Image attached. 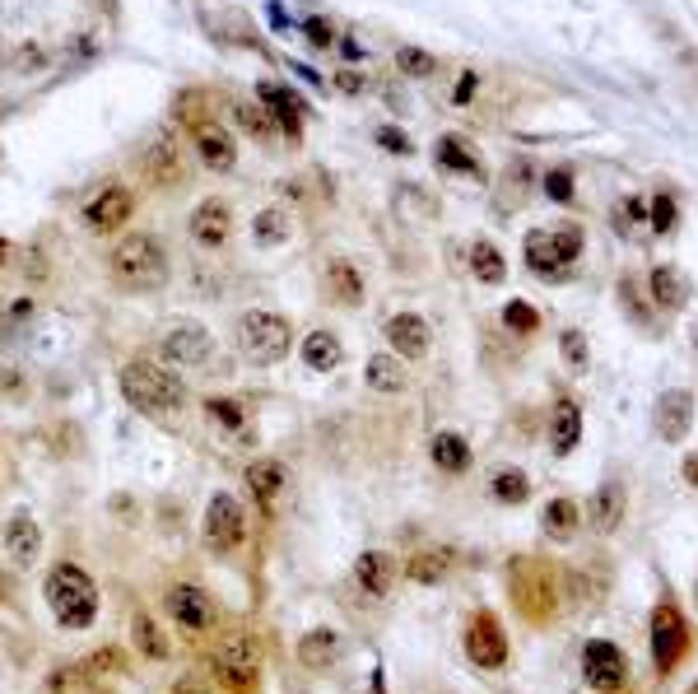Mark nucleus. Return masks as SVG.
<instances>
[{
	"label": "nucleus",
	"instance_id": "1",
	"mask_svg": "<svg viewBox=\"0 0 698 694\" xmlns=\"http://www.w3.org/2000/svg\"><path fill=\"white\" fill-rule=\"evenodd\" d=\"M117 387L140 415H149V420H173L177 410L187 406L182 378H177L168 364H154V359H131V364H121Z\"/></svg>",
	"mask_w": 698,
	"mask_h": 694
},
{
	"label": "nucleus",
	"instance_id": "2",
	"mask_svg": "<svg viewBox=\"0 0 698 694\" xmlns=\"http://www.w3.org/2000/svg\"><path fill=\"white\" fill-rule=\"evenodd\" d=\"M108 271L121 289H135V294L159 289L168 280V247L154 233H126L108 252Z\"/></svg>",
	"mask_w": 698,
	"mask_h": 694
},
{
	"label": "nucleus",
	"instance_id": "3",
	"mask_svg": "<svg viewBox=\"0 0 698 694\" xmlns=\"http://www.w3.org/2000/svg\"><path fill=\"white\" fill-rule=\"evenodd\" d=\"M42 592H47V606H52V615H56V625L61 629H89L94 625L98 587L80 564H56V569L47 573Z\"/></svg>",
	"mask_w": 698,
	"mask_h": 694
},
{
	"label": "nucleus",
	"instance_id": "4",
	"mask_svg": "<svg viewBox=\"0 0 698 694\" xmlns=\"http://www.w3.org/2000/svg\"><path fill=\"white\" fill-rule=\"evenodd\" d=\"M289 345H294V327H289L280 313L247 308V313L238 317V350L247 364H256V368L280 364L284 354H289Z\"/></svg>",
	"mask_w": 698,
	"mask_h": 694
},
{
	"label": "nucleus",
	"instance_id": "5",
	"mask_svg": "<svg viewBox=\"0 0 698 694\" xmlns=\"http://www.w3.org/2000/svg\"><path fill=\"white\" fill-rule=\"evenodd\" d=\"M578 252H582L578 224L526 233V266H531V275H540V280H564L568 261H578Z\"/></svg>",
	"mask_w": 698,
	"mask_h": 694
},
{
	"label": "nucleus",
	"instance_id": "6",
	"mask_svg": "<svg viewBox=\"0 0 698 694\" xmlns=\"http://www.w3.org/2000/svg\"><path fill=\"white\" fill-rule=\"evenodd\" d=\"M215 676L224 690L233 694H252L256 681H261V648H256L252 634L233 629L229 639L215 648Z\"/></svg>",
	"mask_w": 698,
	"mask_h": 694
},
{
	"label": "nucleus",
	"instance_id": "7",
	"mask_svg": "<svg viewBox=\"0 0 698 694\" xmlns=\"http://www.w3.org/2000/svg\"><path fill=\"white\" fill-rule=\"evenodd\" d=\"M159 359L168 368H205L215 359V336L196 322H177L159 336Z\"/></svg>",
	"mask_w": 698,
	"mask_h": 694
},
{
	"label": "nucleus",
	"instance_id": "8",
	"mask_svg": "<svg viewBox=\"0 0 698 694\" xmlns=\"http://www.w3.org/2000/svg\"><path fill=\"white\" fill-rule=\"evenodd\" d=\"M242 541H247V513H242V504L229 490H219L210 499V508H205V545L215 555H229Z\"/></svg>",
	"mask_w": 698,
	"mask_h": 694
},
{
	"label": "nucleus",
	"instance_id": "9",
	"mask_svg": "<svg viewBox=\"0 0 698 694\" xmlns=\"http://www.w3.org/2000/svg\"><path fill=\"white\" fill-rule=\"evenodd\" d=\"M163 611H168V620H173L177 629H187V634H210V629H215V601H210V592L196 583L168 587Z\"/></svg>",
	"mask_w": 698,
	"mask_h": 694
},
{
	"label": "nucleus",
	"instance_id": "10",
	"mask_svg": "<svg viewBox=\"0 0 698 694\" xmlns=\"http://www.w3.org/2000/svg\"><path fill=\"white\" fill-rule=\"evenodd\" d=\"M582 676H587V685L596 694H619L624 681H629V657H624V648H615V643L591 639L587 648H582Z\"/></svg>",
	"mask_w": 698,
	"mask_h": 694
},
{
	"label": "nucleus",
	"instance_id": "11",
	"mask_svg": "<svg viewBox=\"0 0 698 694\" xmlns=\"http://www.w3.org/2000/svg\"><path fill=\"white\" fill-rule=\"evenodd\" d=\"M685 648H689L685 620H680V611H675L671 601H661L657 611H652V657H657L661 676H671L675 662L685 657Z\"/></svg>",
	"mask_w": 698,
	"mask_h": 694
},
{
	"label": "nucleus",
	"instance_id": "12",
	"mask_svg": "<svg viewBox=\"0 0 698 694\" xmlns=\"http://www.w3.org/2000/svg\"><path fill=\"white\" fill-rule=\"evenodd\" d=\"M191 243L205 247V252H219V247H229L233 238V205L224 196H205L196 210H191Z\"/></svg>",
	"mask_w": 698,
	"mask_h": 694
},
{
	"label": "nucleus",
	"instance_id": "13",
	"mask_svg": "<svg viewBox=\"0 0 698 694\" xmlns=\"http://www.w3.org/2000/svg\"><path fill=\"white\" fill-rule=\"evenodd\" d=\"M466 657L475 662V667H484V671H498L503 662H508V639H503V625H498L489 611L470 615V625H466Z\"/></svg>",
	"mask_w": 698,
	"mask_h": 694
},
{
	"label": "nucleus",
	"instance_id": "14",
	"mask_svg": "<svg viewBox=\"0 0 698 694\" xmlns=\"http://www.w3.org/2000/svg\"><path fill=\"white\" fill-rule=\"evenodd\" d=\"M131 215H135V196H131V187H121V182H112V187H103L98 196L84 201V224L94 233H117Z\"/></svg>",
	"mask_w": 698,
	"mask_h": 694
},
{
	"label": "nucleus",
	"instance_id": "15",
	"mask_svg": "<svg viewBox=\"0 0 698 694\" xmlns=\"http://www.w3.org/2000/svg\"><path fill=\"white\" fill-rule=\"evenodd\" d=\"M512 597H517V606H522V615H531V620H550L554 601H559V587H554L550 569H540V564H531V583H526L522 573H517V583H512Z\"/></svg>",
	"mask_w": 698,
	"mask_h": 694
},
{
	"label": "nucleus",
	"instance_id": "16",
	"mask_svg": "<svg viewBox=\"0 0 698 694\" xmlns=\"http://www.w3.org/2000/svg\"><path fill=\"white\" fill-rule=\"evenodd\" d=\"M0 541H5V555H10L14 569H33L42 555V531L38 522L28 518V513H14L10 522H5V531H0Z\"/></svg>",
	"mask_w": 698,
	"mask_h": 694
},
{
	"label": "nucleus",
	"instance_id": "17",
	"mask_svg": "<svg viewBox=\"0 0 698 694\" xmlns=\"http://www.w3.org/2000/svg\"><path fill=\"white\" fill-rule=\"evenodd\" d=\"M387 345L401 359H424L433 345V331L419 313H396V317H387Z\"/></svg>",
	"mask_w": 698,
	"mask_h": 694
},
{
	"label": "nucleus",
	"instance_id": "18",
	"mask_svg": "<svg viewBox=\"0 0 698 694\" xmlns=\"http://www.w3.org/2000/svg\"><path fill=\"white\" fill-rule=\"evenodd\" d=\"M657 438L661 443H680L689 434V424H694V396L689 392H666L657 401Z\"/></svg>",
	"mask_w": 698,
	"mask_h": 694
},
{
	"label": "nucleus",
	"instance_id": "19",
	"mask_svg": "<svg viewBox=\"0 0 698 694\" xmlns=\"http://www.w3.org/2000/svg\"><path fill=\"white\" fill-rule=\"evenodd\" d=\"M196 131V159H201L210 173H229L233 164H238V150H233V136L224 131V126H210V122H201V126H191Z\"/></svg>",
	"mask_w": 698,
	"mask_h": 694
},
{
	"label": "nucleus",
	"instance_id": "20",
	"mask_svg": "<svg viewBox=\"0 0 698 694\" xmlns=\"http://www.w3.org/2000/svg\"><path fill=\"white\" fill-rule=\"evenodd\" d=\"M452 569H457V550H447V545H424V550H415V555L405 559V578L419 587L443 583Z\"/></svg>",
	"mask_w": 698,
	"mask_h": 694
},
{
	"label": "nucleus",
	"instance_id": "21",
	"mask_svg": "<svg viewBox=\"0 0 698 694\" xmlns=\"http://www.w3.org/2000/svg\"><path fill=\"white\" fill-rule=\"evenodd\" d=\"M256 89H261V108L270 112V122L280 126L284 136H298V126H303V103H298L294 89H284V84H270V80H261Z\"/></svg>",
	"mask_w": 698,
	"mask_h": 694
},
{
	"label": "nucleus",
	"instance_id": "22",
	"mask_svg": "<svg viewBox=\"0 0 698 694\" xmlns=\"http://www.w3.org/2000/svg\"><path fill=\"white\" fill-rule=\"evenodd\" d=\"M391 583H396V564H391L387 550H363L354 559V587L368 592V597H387Z\"/></svg>",
	"mask_w": 698,
	"mask_h": 694
},
{
	"label": "nucleus",
	"instance_id": "23",
	"mask_svg": "<svg viewBox=\"0 0 698 694\" xmlns=\"http://www.w3.org/2000/svg\"><path fill=\"white\" fill-rule=\"evenodd\" d=\"M582 443V406L573 396H559L550 415V448L554 457H568V452Z\"/></svg>",
	"mask_w": 698,
	"mask_h": 694
},
{
	"label": "nucleus",
	"instance_id": "24",
	"mask_svg": "<svg viewBox=\"0 0 698 694\" xmlns=\"http://www.w3.org/2000/svg\"><path fill=\"white\" fill-rule=\"evenodd\" d=\"M433 164L443 168V173H452V177H470V182H484L480 154L470 150L461 136H443V140H438V145H433Z\"/></svg>",
	"mask_w": 698,
	"mask_h": 694
},
{
	"label": "nucleus",
	"instance_id": "25",
	"mask_svg": "<svg viewBox=\"0 0 698 694\" xmlns=\"http://www.w3.org/2000/svg\"><path fill=\"white\" fill-rule=\"evenodd\" d=\"M145 177L154 182V187H173L177 177H182V150H177V140H173V131H163L154 145L145 150Z\"/></svg>",
	"mask_w": 698,
	"mask_h": 694
},
{
	"label": "nucleus",
	"instance_id": "26",
	"mask_svg": "<svg viewBox=\"0 0 698 694\" xmlns=\"http://www.w3.org/2000/svg\"><path fill=\"white\" fill-rule=\"evenodd\" d=\"M340 653H345V639H340L336 629H308L303 639H298V662L312 671H326V667H336Z\"/></svg>",
	"mask_w": 698,
	"mask_h": 694
},
{
	"label": "nucleus",
	"instance_id": "27",
	"mask_svg": "<svg viewBox=\"0 0 698 694\" xmlns=\"http://www.w3.org/2000/svg\"><path fill=\"white\" fill-rule=\"evenodd\" d=\"M205 420L215 424L219 434L238 438V443H252V415H247V406L233 401V396H210V401H205Z\"/></svg>",
	"mask_w": 698,
	"mask_h": 694
},
{
	"label": "nucleus",
	"instance_id": "28",
	"mask_svg": "<svg viewBox=\"0 0 698 694\" xmlns=\"http://www.w3.org/2000/svg\"><path fill=\"white\" fill-rule=\"evenodd\" d=\"M70 341H75V331L61 317H47V322H33V331H28V354L42 359V364H52V359H61L70 350Z\"/></svg>",
	"mask_w": 698,
	"mask_h": 694
},
{
	"label": "nucleus",
	"instance_id": "29",
	"mask_svg": "<svg viewBox=\"0 0 698 694\" xmlns=\"http://www.w3.org/2000/svg\"><path fill=\"white\" fill-rule=\"evenodd\" d=\"M363 378H368V387H373V392L396 396V392H405V387H410V368H405L401 354H373V359H368V368H363Z\"/></svg>",
	"mask_w": 698,
	"mask_h": 694
},
{
	"label": "nucleus",
	"instance_id": "30",
	"mask_svg": "<svg viewBox=\"0 0 698 694\" xmlns=\"http://www.w3.org/2000/svg\"><path fill=\"white\" fill-rule=\"evenodd\" d=\"M247 490H252V499H256V508H275V499H280V490H284V466L275 462V457H261V462H252L247 466Z\"/></svg>",
	"mask_w": 698,
	"mask_h": 694
},
{
	"label": "nucleus",
	"instance_id": "31",
	"mask_svg": "<svg viewBox=\"0 0 698 694\" xmlns=\"http://www.w3.org/2000/svg\"><path fill=\"white\" fill-rule=\"evenodd\" d=\"M252 238H256V247H284L289 238H294V219H289V210H284V205H266V210H256Z\"/></svg>",
	"mask_w": 698,
	"mask_h": 694
},
{
	"label": "nucleus",
	"instance_id": "32",
	"mask_svg": "<svg viewBox=\"0 0 698 694\" xmlns=\"http://www.w3.org/2000/svg\"><path fill=\"white\" fill-rule=\"evenodd\" d=\"M433 466L438 471H447V476H461L470 466V443L461 434H452V429H443V434H433V448H429Z\"/></svg>",
	"mask_w": 698,
	"mask_h": 694
},
{
	"label": "nucleus",
	"instance_id": "33",
	"mask_svg": "<svg viewBox=\"0 0 698 694\" xmlns=\"http://www.w3.org/2000/svg\"><path fill=\"white\" fill-rule=\"evenodd\" d=\"M540 527H545L550 541H568V536H578V527H582V508L573 504V499H550L545 513H540Z\"/></svg>",
	"mask_w": 698,
	"mask_h": 694
},
{
	"label": "nucleus",
	"instance_id": "34",
	"mask_svg": "<svg viewBox=\"0 0 698 694\" xmlns=\"http://www.w3.org/2000/svg\"><path fill=\"white\" fill-rule=\"evenodd\" d=\"M303 364L312 368V373H331V368H340V359H345V350H340V341L331 336V331H308V341H303Z\"/></svg>",
	"mask_w": 698,
	"mask_h": 694
},
{
	"label": "nucleus",
	"instance_id": "35",
	"mask_svg": "<svg viewBox=\"0 0 698 694\" xmlns=\"http://www.w3.org/2000/svg\"><path fill=\"white\" fill-rule=\"evenodd\" d=\"M624 518V485L619 480H605L596 490V504H591V527L596 531H615Z\"/></svg>",
	"mask_w": 698,
	"mask_h": 694
},
{
	"label": "nucleus",
	"instance_id": "36",
	"mask_svg": "<svg viewBox=\"0 0 698 694\" xmlns=\"http://www.w3.org/2000/svg\"><path fill=\"white\" fill-rule=\"evenodd\" d=\"M326 289H331V299L345 303V308H359L363 303V280L349 261H331V266H326Z\"/></svg>",
	"mask_w": 698,
	"mask_h": 694
},
{
	"label": "nucleus",
	"instance_id": "37",
	"mask_svg": "<svg viewBox=\"0 0 698 694\" xmlns=\"http://www.w3.org/2000/svg\"><path fill=\"white\" fill-rule=\"evenodd\" d=\"M42 690L47 694H103V685L94 681V671L89 667H56Z\"/></svg>",
	"mask_w": 698,
	"mask_h": 694
},
{
	"label": "nucleus",
	"instance_id": "38",
	"mask_svg": "<svg viewBox=\"0 0 698 694\" xmlns=\"http://www.w3.org/2000/svg\"><path fill=\"white\" fill-rule=\"evenodd\" d=\"M131 634H135V648H140V657H149V662H163L168 657V639H163V629L154 625V615H135L131 620Z\"/></svg>",
	"mask_w": 698,
	"mask_h": 694
},
{
	"label": "nucleus",
	"instance_id": "39",
	"mask_svg": "<svg viewBox=\"0 0 698 694\" xmlns=\"http://www.w3.org/2000/svg\"><path fill=\"white\" fill-rule=\"evenodd\" d=\"M470 271H475V280H484V285H498L503 275H508V261H503V252H498L494 243H475L470 247Z\"/></svg>",
	"mask_w": 698,
	"mask_h": 694
},
{
	"label": "nucleus",
	"instance_id": "40",
	"mask_svg": "<svg viewBox=\"0 0 698 694\" xmlns=\"http://www.w3.org/2000/svg\"><path fill=\"white\" fill-rule=\"evenodd\" d=\"M489 494H494L498 504H522V499H531V476L517 471V466H508V471H498L489 480Z\"/></svg>",
	"mask_w": 698,
	"mask_h": 694
},
{
	"label": "nucleus",
	"instance_id": "41",
	"mask_svg": "<svg viewBox=\"0 0 698 694\" xmlns=\"http://www.w3.org/2000/svg\"><path fill=\"white\" fill-rule=\"evenodd\" d=\"M652 289H657L661 308H680V303H685V294H689L675 266H657V271H652Z\"/></svg>",
	"mask_w": 698,
	"mask_h": 694
},
{
	"label": "nucleus",
	"instance_id": "42",
	"mask_svg": "<svg viewBox=\"0 0 698 694\" xmlns=\"http://www.w3.org/2000/svg\"><path fill=\"white\" fill-rule=\"evenodd\" d=\"M396 66H401L410 80H429L433 70H438V61H433V52H424V47H401V52H396Z\"/></svg>",
	"mask_w": 698,
	"mask_h": 694
},
{
	"label": "nucleus",
	"instance_id": "43",
	"mask_svg": "<svg viewBox=\"0 0 698 694\" xmlns=\"http://www.w3.org/2000/svg\"><path fill=\"white\" fill-rule=\"evenodd\" d=\"M238 122H242V131L247 136H256V140H270V131H275V122H270V112H261L256 103H238Z\"/></svg>",
	"mask_w": 698,
	"mask_h": 694
},
{
	"label": "nucleus",
	"instance_id": "44",
	"mask_svg": "<svg viewBox=\"0 0 698 694\" xmlns=\"http://www.w3.org/2000/svg\"><path fill=\"white\" fill-rule=\"evenodd\" d=\"M559 350H564V364L573 368V373H587L591 354H587V336H582V331H564V336H559Z\"/></svg>",
	"mask_w": 698,
	"mask_h": 694
},
{
	"label": "nucleus",
	"instance_id": "45",
	"mask_svg": "<svg viewBox=\"0 0 698 694\" xmlns=\"http://www.w3.org/2000/svg\"><path fill=\"white\" fill-rule=\"evenodd\" d=\"M503 322H508L512 331H522V336H526V331H536V327H540V313H536V308H531L526 299H512L508 308H503Z\"/></svg>",
	"mask_w": 698,
	"mask_h": 694
},
{
	"label": "nucleus",
	"instance_id": "46",
	"mask_svg": "<svg viewBox=\"0 0 698 694\" xmlns=\"http://www.w3.org/2000/svg\"><path fill=\"white\" fill-rule=\"evenodd\" d=\"M545 191H550L554 205H568L573 201V173H568V168H550V173H545Z\"/></svg>",
	"mask_w": 698,
	"mask_h": 694
},
{
	"label": "nucleus",
	"instance_id": "47",
	"mask_svg": "<svg viewBox=\"0 0 698 694\" xmlns=\"http://www.w3.org/2000/svg\"><path fill=\"white\" fill-rule=\"evenodd\" d=\"M671 224H675V201H671V196H666V191H661L657 201H652V229H657V233H666V229H671Z\"/></svg>",
	"mask_w": 698,
	"mask_h": 694
},
{
	"label": "nucleus",
	"instance_id": "48",
	"mask_svg": "<svg viewBox=\"0 0 698 694\" xmlns=\"http://www.w3.org/2000/svg\"><path fill=\"white\" fill-rule=\"evenodd\" d=\"M475 84H480V75H475V70H461V80L452 84V103H470V98H475Z\"/></svg>",
	"mask_w": 698,
	"mask_h": 694
},
{
	"label": "nucleus",
	"instance_id": "49",
	"mask_svg": "<svg viewBox=\"0 0 698 694\" xmlns=\"http://www.w3.org/2000/svg\"><path fill=\"white\" fill-rule=\"evenodd\" d=\"M173 694H210V681L196 676V671H187V676H177L173 681Z\"/></svg>",
	"mask_w": 698,
	"mask_h": 694
},
{
	"label": "nucleus",
	"instance_id": "50",
	"mask_svg": "<svg viewBox=\"0 0 698 694\" xmlns=\"http://www.w3.org/2000/svg\"><path fill=\"white\" fill-rule=\"evenodd\" d=\"M303 33H308L317 47H331V42H336V33H331V24H326V19H308V24H303Z\"/></svg>",
	"mask_w": 698,
	"mask_h": 694
},
{
	"label": "nucleus",
	"instance_id": "51",
	"mask_svg": "<svg viewBox=\"0 0 698 694\" xmlns=\"http://www.w3.org/2000/svg\"><path fill=\"white\" fill-rule=\"evenodd\" d=\"M121 667V653L117 648H103V653L89 657V671H117Z\"/></svg>",
	"mask_w": 698,
	"mask_h": 694
},
{
	"label": "nucleus",
	"instance_id": "52",
	"mask_svg": "<svg viewBox=\"0 0 698 694\" xmlns=\"http://www.w3.org/2000/svg\"><path fill=\"white\" fill-rule=\"evenodd\" d=\"M377 140H382L387 150H396V154H405V150H410V140H405L401 131H391V126H382V131H377Z\"/></svg>",
	"mask_w": 698,
	"mask_h": 694
},
{
	"label": "nucleus",
	"instance_id": "53",
	"mask_svg": "<svg viewBox=\"0 0 698 694\" xmlns=\"http://www.w3.org/2000/svg\"><path fill=\"white\" fill-rule=\"evenodd\" d=\"M624 215H629V219H647V201H643V196H629V201H624Z\"/></svg>",
	"mask_w": 698,
	"mask_h": 694
},
{
	"label": "nucleus",
	"instance_id": "54",
	"mask_svg": "<svg viewBox=\"0 0 698 694\" xmlns=\"http://www.w3.org/2000/svg\"><path fill=\"white\" fill-rule=\"evenodd\" d=\"M336 89H340V94H359L363 84H359V75H345V70H340V75H336Z\"/></svg>",
	"mask_w": 698,
	"mask_h": 694
},
{
	"label": "nucleus",
	"instance_id": "55",
	"mask_svg": "<svg viewBox=\"0 0 698 694\" xmlns=\"http://www.w3.org/2000/svg\"><path fill=\"white\" fill-rule=\"evenodd\" d=\"M14 336V317H10V308H0V345L10 341Z\"/></svg>",
	"mask_w": 698,
	"mask_h": 694
},
{
	"label": "nucleus",
	"instance_id": "56",
	"mask_svg": "<svg viewBox=\"0 0 698 694\" xmlns=\"http://www.w3.org/2000/svg\"><path fill=\"white\" fill-rule=\"evenodd\" d=\"M340 56H345V61H359L363 47H359V42H349V38H340Z\"/></svg>",
	"mask_w": 698,
	"mask_h": 694
},
{
	"label": "nucleus",
	"instance_id": "57",
	"mask_svg": "<svg viewBox=\"0 0 698 694\" xmlns=\"http://www.w3.org/2000/svg\"><path fill=\"white\" fill-rule=\"evenodd\" d=\"M685 476H689V485H698V452H694V457H689V462H685Z\"/></svg>",
	"mask_w": 698,
	"mask_h": 694
},
{
	"label": "nucleus",
	"instance_id": "58",
	"mask_svg": "<svg viewBox=\"0 0 698 694\" xmlns=\"http://www.w3.org/2000/svg\"><path fill=\"white\" fill-rule=\"evenodd\" d=\"M5 261H10V243H5V238H0V266H5Z\"/></svg>",
	"mask_w": 698,
	"mask_h": 694
},
{
	"label": "nucleus",
	"instance_id": "59",
	"mask_svg": "<svg viewBox=\"0 0 698 694\" xmlns=\"http://www.w3.org/2000/svg\"><path fill=\"white\" fill-rule=\"evenodd\" d=\"M689 694H698V681H694V685H689Z\"/></svg>",
	"mask_w": 698,
	"mask_h": 694
},
{
	"label": "nucleus",
	"instance_id": "60",
	"mask_svg": "<svg viewBox=\"0 0 698 694\" xmlns=\"http://www.w3.org/2000/svg\"><path fill=\"white\" fill-rule=\"evenodd\" d=\"M694 606H698V587H694Z\"/></svg>",
	"mask_w": 698,
	"mask_h": 694
}]
</instances>
